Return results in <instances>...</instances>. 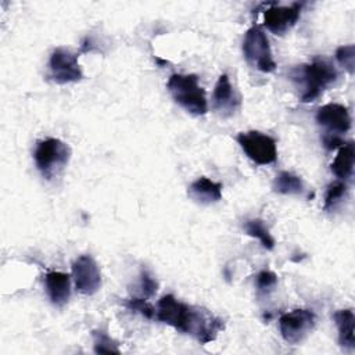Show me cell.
Instances as JSON below:
<instances>
[{
	"label": "cell",
	"instance_id": "8",
	"mask_svg": "<svg viewBox=\"0 0 355 355\" xmlns=\"http://www.w3.org/2000/svg\"><path fill=\"white\" fill-rule=\"evenodd\" d=\"M50 79L58 85L79 82L83 78L78 57L64 47L53 50L49 60Z\"/></svg>",
	"mask_w": 355,
	"mask_h": 355
},
{
	"label": "cell",
	"instance_id": "15",
	"mask_svg": "<svg viewBox=\"0 0 355 355\" xmlns=\"http://www.w3.org/2000/svg\"><path fill=\"white\" fill-rule=\"evenodd\" d=\"M333 320L338 330V344L343 348L354 349L355 338H354V323L355 316L352 309H340L333 313Z\"/></svg>",
	"mask_w": 355,
	"mask_h": 355
},
{
	"label": "cell",
	"instance_id": "5",
	"mask_svg": "<svg viewBox=\"0 0 355 355\" xmlns=\"http://www.w3.org/2000/svg\"><path fill=\"white\" fill-rule=\"evenodd\" d=\"M243 54L250 65L255 69L269 73L276 69V62L272 55L269 40L265 32L258 26H251L243 39Z\"/></svg>",
	"mask_w": 355,
	"mask_h": 355
},
{
	"label": "cell",
	"instance_id": "2",
	"mask_svg": "<svg viewBox=\"0 0 355 355\" xmlns=\"http://www.w3.org/2000/svg\"><path fill=\"white\" fill-rule=\"evenodd\" d=\"M166 89L172 98L189 114L200 116L208 111L204 89L198 85V78L193 73H173L166 82Z\"/></svg>",
	"mask_w": 355,
	"mask_h": 355
},
{
	"label": "cell",
	"instance_id": "20",
	"mask_svg": "<svg viewBox=\"0 0 355 355\" xmlns=\"http://www.w3.org/2000/svg\"><path fill=\"white\" fill-rule=\"evenodd\" d=\"M347 193V184L344 182H333L329 184L326 194H324V209H333L336 205L343 200Z\"/></svg>",
	"mask_w": 355,
	"mask_h": 355
},
{
	"label": "cell",
	"instance_id": "17",
	"mask_svg": "<svg viewBox=\"0 0 355 355\" xmlns=\"http://www.w3.org/2000/svg\"><path fill=\"white\" fill-rule=\"evenodd\" d=\"M273 190L280 194H301L304 190V182L293 172L282 171L273 180Z\"/></svg>",
	"mask_w": 355,
	"mask_h": 355
},
{
	"label": "cell",
	"instance_id": "14",
	"mask_svg": "<svg viewBox=\"0 0 355 355\" xmlns=\"http://www.w3.org/2000/svg\"><path fill=\"white\" fill-rule=\"evenodd\" d=\"M187 194L193 201L198 204H215L222 200V184L219 182L211 180L209 178L201 176L189 186Z\"/></svg>",
	"mask_w": 355,
	"mask_h": 355
},
{
	"label": "cell",
	"instance_id": "18",
	"mask_svg": "<svg viewBox=\"0 0 355 355\" xmlns=\"http://www.w3.org/2000/svg\"><path fill=\"white\" fill-rule=\"evenodd\" d=\"M243 227L248 236L258 239L259 243L262 244V247H265L266 250H273L275 239L272 237L268 227L265 226V223L261 219H247L244 222Z\"/></svg>",
	"mask_w": 355,
	"mask_h": 355
},
{
	"label": "cell",
	"instance_id": "12",
	"mask_svg": "<svg viewBox=\"0 0 355 355\" xmlns=\"http://www.w3.org/2000/svg\"><path fill=\"white\" fill-rule=\"evenodd\" d=\"M212 105L222 116L233 115L240 107V96L234 90L226 73H222L212 93Z\"/></svg>",
	"mask_w": 355,
	"mask_h": 355
},
{
	"label": "cell",
	"instance_id": "24",
	"mask_svg": "<svg viewBox=\"0 0 355 355\" xmlns=\"http://www.w3.org/2000/svg\"><path fill=\"white\" fill-rule=\"evenodd\" d=\"M140 288L144 298L153 297L158 288L157 280L147 270H141L140 273Z\"/></svg>",
	"mask_w": 355,
	"mask_h": 355
},
{
	"label": "cell",
	"instance_id": "13",
	"mask_svg": "<svg viewBox=\"0 0 355 355\" xmlns=\"http://www.w3.org/2000/svg\"><path fill=\"white\" fill-rule=\"evenodd\" d=\"M44 287L49 300L55 306H64L71 295V279L64 272H49L44 276Z\"/></svg>",
	"mask_w": 355,
	"mask_h": 355
},
{
	"label": "cell",
	"instance_id": "10",
	"mask_svg": "<svg viewBox=\"0 0 355 355\" xmlns=\"http://www.w3.org/2000/svg\"><path fill=\"white\" fill-rule=\"evenodd\" d=\"M304 3H293L290 6H279L273 3L263 11V24L275 35L287 33L298 21Z\"/></svg>",
	"mask_w": 355,
	"mask_h": 355
},
{
	"label": "cell",
	"instance_id": "11",
	"mask_svg": "<svg viewBox=\"0 0 355 355\" xmlns=\"http://www.w3.org/2000/svg\"><path fill=\"white\" fill-rule=\"evenodd\" d=\"M316 122L326 129V133L341 135L347 133L351 128V116L348 108L343 104L330 103L322 105L316 112Z\"/></svg>",
	"mask_w": 355,
	"mask_h": 355
},
{
	"label": "cell",
	"instance_id": "4",
	"mask_svg": "<svg viewBox=\"0 0 355 355\" xmlns=\"http://www.w3.org/2000/svg\"><path fill=\"white\" fill-rule=\"evenodd\" d=\"M300 76L304 86L301 101L311 103L315 101L327 86L336 82L337 71L327 60L316 57L309 64L302 65Z\"/></svg>",
	"mask_w": 355,
	"mask_h": 355
},
{
	"label": "cell",
	"instance_id": "21",
	"mask_svg": "<svg viewBox=\"0 0 355 355\" xmlns=\"http://www.w3.org/2000/svg\"><path fill=\"white\" fill-rule=\"evenodd\" d=\"M336 60L349 73H354V62H355V47H354V44L340 46L336 50Z\"/></svg>",
	"mask_w": 355,
	"mask_h": 355
},
{
	"label": "cell",
	"instance_id": "19",
	"mask_svg": "<svg viewBox=\"0 0 355 355\" xmlns=\"http://www.w3.org/2000/svg\"><path fill=\"white\" fill-rule=\"evenodd\" d=\"M93 345L97 354H119L118 344L103 330H93Z\"/></svg>",
	"mask_w": 355,
	"mask_h": 355
},
{
	"label": "cell",
	"instance_id": "25",
	"mask_svg": "<svg viewBox=\"0 0 355 355\" xmlns=\"http://www.w3.org/2000/svg\"><path fill=\"white\" fill-rule=\"evenodd\" d=\"M323 144H324L326 148L333 150V148H336V147H338V146H343L344 141H343L337 135L326 133V135L323 136Z\"/></svg>",
	"mask_w": 355,
	"mask_h": 355
},
{
	"label": "cell",
	"instance_id": "9",
	"mask_svg": "<svg viewBox=\"0 0 355 355\" xmlns=\"http://www.w3.org/2000/svg\"><path fill=\"white\" fill-rule=\"evenodd\" d=\"M72 276L76 291L83 295H93L101 286L98 265L90 255H80L73 261Z\"/></svg>",
	"mask_w": 355,
	"mask_h": 355
},
{
	"label": "cell",
	"instance_id": "22",
	"mask_svg": "<svg viewBox=\"0 0 355 355\" xmlns=\"http://www.w3.org/2000/svg\"><path fill=\"white\" fill-rule=\"evenodd\" d=\"M126 306H128L130 311H135V312L143 315V316L147 318V319L155 318V309H154V306H153L151 304L147 302L146 298L133 297V298L128 300Z\"/></svg>",
	"mask_w": 355,
	"mask_h": 355
},
{
	"label": "cell",
	"instance_id": "7",
	"mask_svg": "<svg viewBox=\"0 0 355 355\" xmlns=\"http://www.w3.org/2000/svg\"><path fill=\"white\" fill-rule=\"evenodd\" d=\"M316 316L309 309H294L283 313L279 319V329L283 340L288 344L302 343L313 330Z\"/></svg>",
	"mask_w": 355,
	"mask_h": 355
},
{
	"label": "cell",
	"instance_id": "16",
	"mask_svg": "<svg viewBox=\"0 0 355 355\" xmlns=\"http://www.w3.org/2000/svg\"><path fill=\"white\" fill-rule=\"evenodd\" d=\"M354 158H355L354 143L348 141V143L343 144L340 147L334 161L331 162L333 173L343 180L349 179L352 176V171H354Z\"/></svg>",
	"mask_w": 355,
	"mask_h": 355
},
{
	"label": "cell",
	"instance_id": "1",
	"mask_svg": "<svg viewBox=\"0 0 355 355\" xmlns=\"http://www.w3.org/2000/svg\"><path fill=\"white\" fill-rule=\"evenodd\" d=\"M155 319L180 333L194 336L201 344L214 341L225 327L223 319L215 316L208 309L184 304L172 294L161 297L157 304Z\"/></svg>",
	"mask_w": 355,
	"mask_h": 355
},
{
	"label": "cell",
	"instance_id": "3",
	"mask_svg": "<svg viewBox=\"0 0 355 355\" xmlns=\"http://www.w3.org/2000/svg\"><path fill=\"white\" fill-rule=\"evenodd\" d=\"M69 157L71 150L68 144L55 137H47L37 141L33 151L36 168L46 180L58 178L68 165Z\"/></svg>",
	"mask_w": 355,
	"mask_h": 355
},
{
	"label": "cell",
	"instance_id": "23",
	"mask_svg": "<svg viewBox=\"0 0 355 355\" xmlns=\"http://www.w3.org/2000/svg\"><path fill=\"white\" fill-rule=\"evenodd\" d=\"M276 283H277V276L272 270H261L255 279L258 291L272 290V287H275Z\"/></svg>",
	"mask_w": 355,
	"mask_h": 355
},
{
	"label": "cell",
	"instance_id": "6",
	"mask_svg": "<svg viewBox=\"0 0 355 355\" xmlns=\"http://www.w3.org/2000/svg\"><path fill=\"white\" fill-rule=\"evenodd\" d=\"M245 155L258 165L273 164L277 159L276 141L269 135L258 130L243 132L236 137Z\"/></svg>",
	"mask_w": 355,
	"mask_h": 355
}]
</instances>
